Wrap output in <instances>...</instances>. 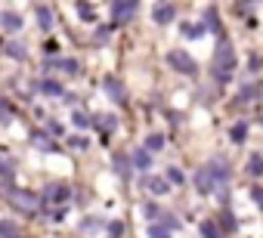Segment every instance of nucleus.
<instances>
[{
    "label": "nucleus",
    "mask_w": 263,
    "mask_h": 238,
    "mask_svg": "<svg viewBox=\"0 0 263 238\" xmlns=\"http://www.w3.org/2000/svg\"><path fill=\"white\" fill-rule=\"evenodd\" d=\"M56 68H62V71H65V74H78V71H81V68H78V62H74V59H59V65H56Z\"/></svg>",
    "instance_id": "obj_24"
},
{
    "label": "nucleus",
    "mask_w": 263,
    "mask_h": 238,
    "mask_svg": "<svg viewBox=\"0 0 263 238\" xmlns=\"http://www.w3.org/2000/svg\"><path fill=\"white\" fill-rule=\"evenodd\" d=\"M4 50H7L10 56H16V59H25V47H22V44H4Z\"/></svg>",
    "instance_id": "obj_27"
},
{
    "label": "nucleus",
    "mask_w": 263,
    "mask_h": 238,
    "mask_svg": "<svg viewBox=\"0 0 263 238\" xmlns=\"http://www.w3.org/2000/svg\"><path fill=\"white\" fill-rule=\"evenodd\" d=\"M254 90H257V87L245 84V87H241V93H238V99H241V102H245V99H254Z\"/></svg>",
    "instance_id": "obj_35"
},
{
    "label": "nucleus",
    "mask_w": 263,
    "mask_h": 238,
    "mask_svg": "<svg viewBox=\"0 0 263 238\" xmlns=\"http://www.w3.org/2000/svg\"><path fill=\"white\" fill-rule=\"evenodd\" d=\"M130 161H134L137 170H149V167H152V155H149V149H137Z\"/></svg>",
    "instance_id": "obj_15"
},
{
    "label": "nucleus",
    "mask_w": 263,
    "mask_h": 238,
    "mask_svg": "<svg viewBox=\"0 0 263 238\" xmlns=\"http://www.w3.org/2000/svg\"><path fill=\"white\" fill-rule=\"evenodd\" d=\"M71 121H74L78 127H90V124H93L90 117H87V111H74V114H71Z\"/></svg>",
    "instance_id": "obj_30"
},
{
    "label": "nucleus",
    "mask_w": 263,
    "mask_h": 238,
    "mask_svg": "<svg viewBox=\"0 0 263 238\" xmlns=\"http://www.w3.org/2000/svg\"><path fill=\"white\" fill-rule=\"evenodd\" d=\"M31 143L37 146V149H47V152H53L56 146H53V140L47 136V133H31Z\"/></svg>",
    "instance_id": "obj_21"
},
{
    "label": "nucleus",
    "mask_w": 263,
    "mask_h": 238,
    "mask_svg": "<svg viewBox=\"0 0 263 238\" xmlns=\"http://www.w3.org/2000/svg\"><path fill=\"white\" fill-rule=\"evenodd\" d=\"M143 189H149L152 195H167L171 192V183H167V176H146L143 180Z\"/></svg>",
    "instance_id": "obj_8"
},
{
    "label": "nucleus",
    "mask_w": 263,
    "mask_h": 238,
    "mask_svg": "<svg viewBox=\"0 0 263 238\" xmlns=\"http://www.w3.org/2000/svg\"><path fill=\"white\" fill-rule=\"evenodd\" d=\"M93 127H96V130H102V133L108 136V133L118 127V117H115V114H102V117H93Z\"/></svg>",
    "instance_id": "obj_12"
},
{
    "label": "nucleus",
    "mask_w": 263,
    "mask_h": 238,
    "mask_svg": "<svg viewBox=\"0 0 263 238\" xmlns=\"http://www.w3.org/2000/svg\"><path fill=\"white\" fill-rule=\"evenodd\" d=\"M232 71H235V50H232V44L223 37V41L217 44V53H214V77H217V81H229Z\"/></svg>",
    "instance_id": "obj_1"
},
{
    "label": "nucleus",
    "mask_w": 263,
    "mask_h": 238,
    "mask_svg": "<svg viewBox=\"0 0 263 238\" xmlns=\"http://www.w3.org/2000/svg\"><path fill=\"white\" fill-rule=\"evenodd\" d=\"M44 195H47V201H68V198H71V189L56 183V186H47V192H44Z\"/></svg>",
    "instance_id": "obj_10"
},
{
    "label": "nucleus",
    "mask_w": 263,
    "mask_h": 238,
    "mask_svg": "<svg viewBox=\"0 0 263 238\" xmlns=\"http://www.w3.org/2000/svg\"><path fill=\"white\" fill-rule=\"evenodd\" d=\"M127 170H130V161H127L124 155H115V173H121V176H127Z\"/></svg>",
    "instance_id": "obj_25"
},
{
    "label": "nucleus",
    "mask_w": 263,
    "mask_h": 238,
    "mask_svg": "<svg viewBox=\"0 0 263 238\" xmlns=\"http://www.w3.org/2000/svg\"><path fill=\"white\" fill-rule=\"evenodd\" d=\"M68 143H71V146H74V149H87V140H84V136H71V140H68Z\"/></svg>",
    "instance_id": "obj_37"
},
{
    "label": "nucleus",
    "mask_w": 263,
    "mask_h": 238,
    "mask_svg": "<svg viewBox=\"0 0 263 238\" xmlns=\"http://www.w3.org/2000/svg\"><path fill=\"white\" fill-rule=\"evenodd\" d=\"M220 226H223L226 232H232V229H235V220H232V213H229V210H223V216H220Z\"/></svg>",
    "instance_id": "obj_31"
},
{
    "label": "nucleus",
    "mask_w": 263,
    "mask_h": 238,
    "mask_svg": "<svg viewBox=\"0 0 263 238\" xmlns=\"http://www.w3.org/2000/svg\"><path fill=\"white\" fill-rule=\"evenodd\" d=\"M74 10H78V13H81V19H87V22H93V19H96V10L87 4V0H74Z\"/></svg>",
    "instance_id": "obj_19"
},
{
    "label": "nucleus",
    "mask_w": 263,
    "mask_h": 238,
    "mask_svg": "<svg viewBox=\"0 0 263 238\" xmlns=\"http://www.w3.org/2000/svg\"><path fill=\"white\" fill-rule=\"evenodd\" d=\"M0 238H19V223L0 220Z\"/></svg>",
    "instance_id": "obj_18"
},
{
    "label": "nucleus",
    "mask_w": 263,
    "mask_h": 238,
    "mask_svg": "<svg viewBox=\"0 0 263 238\" xmlns=\"http://www.w3.org/2000/svg\"><path fill=\"white\" fill-rule=\"evenodd\" d=\"M208 170H211V176H214V183H217V186L229 180V167H226V161H220V158H214V161L208 164Z\"/></svg>",
    "instance_id": "obj_9"
},
{
    "label": "nucleus",
    "mask_w": 263,
    "mask_h": 238,
    "mask_svg": "<svg viewBox=\"0 0 263 238\" xmlns=\"http://www.w3.org/2000/svg\"><path fill=\"white\" fill-rule=\"evenodd\" d=\"M0 189H4V195H7V198H10L19 210H28V213H34V210H37V195L22 192V189H16V186H10V183H4Z\"/></svg>",
    "instance_id": "obj_2"
},
{
    "label": "nucleus",
    "mask_w": 263,
    "mask_h": 238,
    "mask_svg": "<svg viewBox=\"0 0 263 238\" xmlns=\"http://www.w3.org/2000/svg\"><path fill=\"white\" fill-rule=\"evenodd\" d=\"M10 121H13V108L0 99V124H10Z\"/></svg>",
    "instance_id": "obj_26"
},
{
    "label": "nucleus",
    "mask_w": 263,
    "mask_h": 238,
    "mask_svg": "<svg viewBox=\"0 0 263 238\" xmlns=\"http://www.w3.org/2000/svg\"><path fill=\"white\" fill-rule=\"evenodd\" d=\"M0 28H4V31H19V28H22V19H19L16 13L4 10V13H0Z\"/></svg>",
    "instance_id": "obj_11"
},
{
    "label": "nucleus",
    "mask_w": 263,
    "mask_h": 238,
    "mask_svg": "<svg viewBox=\"0 0 263 238\" xmlns=\"http://www.w3.org/2000/svg\"><path fill=\"white\" fill-rule=\"evenodd\" d=\"M198 232H201V238H223V229L214 220H201L198 223Z\"/></svg>",
    "instance_id": "obj_14"
},
{
    "label": "nucleus",
    "mask_w": 263,
    "mask_h": 238,
    "mask_svg": "<svg viewBox=\"0 0 263 238\" xmlns=\"http://www.w3.org/2000/svg\"><path fill=\"white\" fill-rule=\"evenodd\" d=\"M195 189H198L201 195H211V192L217 189V183H214V176H211V170H208V167H201V170L195 173Z\"/></svg>",
    "instance_id": "obj_7"
},
{
    "label": "nucleus",
    "mask_w": 263,
    "mask_h": 238,
    "mask_svg": "<svg viewBox=\"0 0 263 238\" xmlns=\"http://www.w3.org/2000/svg\"><path fill=\"white\" fill-rule=\"evenodd\" d=\"M37 93H44V96H53V99H59L65 90H62V84L59 81H41L37 84Z\"/></svg>",
    "instance_id": "obj_13"
},
{
    "label": "nucleus",
    "mask_w": 263,
    "mask_h": 238,
    "mask_svg": "<svg viewBox=\"0 0 263 238\" xmlns=\"http://www.w3.org/2000/svg\"><path fill=\"white\" fill-rule=\"evenodd\" d=\"M140 10V0H111V16H115V25H124L137 16Z\"/></svg>",
    "instance_id": "obj_4"
},
{
    "label": "nucleus",
    "mask_w": 263,
    "mask_h": 238,
    "mask_svg": "<svg viewBox=\"0 0 263 238\" xmlns=\"http://www.w3.org/2000/svg\"><path fill=\"white\" fill-rule=\"evenodd\" d=\"M146 149H149V152H161V149H164V136H161V133H149V136H146Z\"/></svg>",
    "instance_id": "obj_22"
},
{
    "label": "nucleus",
    "mask_w": 263,
    "mask_h": 238,
    "mask_svg": "<svg viewBox=\"0 0 263 238\" xmlns=\"http://www.w3.org/2000/svg\"><path fill=\"white\" fill-rule=\"evenodd\" d=\"M167 65H171L174 71H180V74H195V71H198V62H195L186 50H171V53H167Z\"/></svg>",
    "instance_id": "obj_3"
},
{
    "label": "nucleus",
    "mask_w": 263,
    "mask_h": 238,
    "mask_svg": "<svg viewBox=\"0 0 263 238\" xmlns=\"http://www.w3.org/2000/svg\"><path fill=\"white\" fill-rule=\"evenodd\" d=\"M183 170H177V167H167V183H174V186H183Z\"/></svg>",
    "instance_id": "obj_28"
},
{
    "label": "nucleus",
    "mask_w": 263,
    "mask_h": 238,
    "mask_svg": "<svg viewBox=\"0 0 263 238\" xmlns=\"http://www.w3.org/2000/svg\"><path fill=\"white\" fill-rule=\"evenodd\" d=\"M149 238H171L164 226H149Z\"/></svg>",
    "instance_id": "obj_32"
},
{
    "label": "nucleus",
    "mask_w": 263,
    "mask_h": 238,
    "mask_svg": "<svg viewBox=\"0 0 263 238\" xmlns=\"http://www.w3.org/2000/svg\"><path fill=\"white\" fill-rule=\"evenodd\" d=\"M143 216H146V220H158V216H161V210H158L152 201H146V204H143Z\"/></svg>",
    "instance_id": "obj_29"
},
{
    "label": "nucleus",
    "mask_w": 263,
    "mask_h": 238,
    "mask_svg": "<svg viewBox=\"0 0 263 238\" xmlns=\"http://www.w3.org/2000/svg\"><path fill=\"white\" fill-rule=\"evenodd\" d=\"M108 232H111V238H118V235L124 232V223H118V220H115V223L108 226Z\"/></svg>",
    "instance_id": "obj_36"
},
{
    "label": "nucleus",
    "mask_w": 263,
    "mask_h": 238,
    "mask_svg": "<svg viewBox=\"0 0 263 238\" xmlns=\"http://www.w3.org/2000/svg\"><path fill=\"white\" fill-rule=\"evenodd\" d=\"M13 173H16V170H13V164H10V161H0V176H4V180H10Z\"/></svg>",
    "instance_id": "obj_33"
},
{
    "label": "nucleus",
    "mask_w": 263,
    "mask_h": 238,
    "mask_svg": "<svg viewBox=\"0 0 263 238\" xmlns=\"http://www.w3.org/2000/svg\"><path fill=\"white\" fill-rule=\"evenodd\" d=\"M102 87H105V93H108L115 102H124V99H127V90H124V84H121L115 74H105V77H102Z\"/></svg>",
    "instance_id": "obj_6"
},
{
    "label": "nucleus",
    "mask_w": 263,
    "mask_h": 238,
    "mask_svg": "<svg viewBox=\"0 0 263 238\" xmlns=\"http://www.w3.org/2000/svg\"><path fill=\"white\" fill-rule=\"evenodd\" d=\"M229 136H232V143H245V136H248V124H245V121H238V124L229 130Z\"/></svg>",
    "instance_id": "obj_23"
},
{
    "label": "nucleus",
    "mask_w": 263,
    "mask_h": 238,
    "mask_svg": "<svg viewBox=\"0 0 263 238\" xmlns=\"http://www.w3.org/2000/svg\"><path fill=\"white\" fill-rule=\"evenodd\" d=\"M53 22H56V19H53V10H50V7H37V25H41L44 31H50Z\"/></svg>",
    "instance_id": "obj_17"
},
{
    "label": "nucleus",
    "mask_w": 263,
    "mask_h": 238,
    "mask_svg": "<svg viewBox=\"0 0 263 238\" xmlns=\"http://www.w3.org/2000/svg\"><path fill=\"white\" fill-rule=\"evenodd\" d=\"M93 44H99V47H102V44H108V28H99V31H96V37H93Z\"/></svg>",
    "instance_id": "obj_34"
},
{
    "label": "nucleus",
    "mask_w": 263,
    "mask_h": 238,
    "mask_svg": "<svg viewBox=\"0 0 263 238\" xmlns=\"http://www.w3.org/2000/svg\"><path fill=\"white\" fill-rule=\"evenodd\" d=\"M204 31H208V22H195V25H192V22H183V34L192 37V41H198Z\"/></svg>",
    "instance_id": "obj_16"
},
{
    "label": "nucleus",
    "mask_w": 263,
    "mask_h": 238,
    "mask_svg": "<svg viewBox=\"0 0 263 238\" xmlns=\"http://www.w3.org/2000/svg\"><path fill=\"white\" fill-rule=\"evenodd\" d=\"M174 16H177V7L171 4V0H158V4H155V10H152V19H155L158 25H167V22H174Z\"/></svg>",
    "instance_id": "obj_5"
},
{
    "label": "nucleus",
    "mask_w": 263,
    "mask_h": 238,
    "mask_svg": "<svg viewBox=\"0 0 263 238\" xmlns=\"http://www.w3.org/2000/svg\"><path fill=\"white\" fill-rule=\"evenodd\" d=\"M248 173L251 176H263V155H251L248 158Z\"/></svg>",
    "instance_id": "obj_20"
}]
</instances>
